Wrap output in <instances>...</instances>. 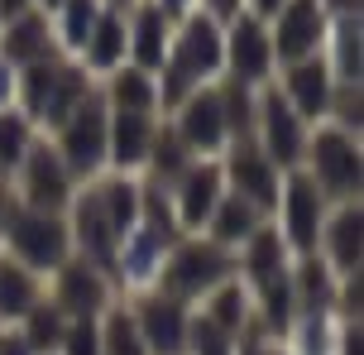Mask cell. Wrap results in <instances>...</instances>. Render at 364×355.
Returning a JSON list of instances; mask_svg holds the SVG:
<instances>
[{
  "mask_svg": "<svg viewBox=\"0 0 364 355\" xmlns=\"http://www.w3.org/2000/svg\"><path fill=\"white\" fill-rule=\"evenodd\" d=\"M154 130H159V115L154 111H110V120H106V169L110 173H144Z\"/></svg>",
  "mask_w": 364,
  "mask_h": 355,
  "instance_id": "obj_18",
  "label": "cell"
},
{
  "mask_svg": "<svg viewBox=\"0 0 364 355\" xmlns=\"http://www.w3.org/2000/svg\"><path fill=\"white\" fill-rule=\"evenodd\" d=\"M34 139H38V125L19 111V106H5V111H0V173H5V178L19 169V159L29 154Z\"/></svg>",
  "mask_w": 364,
  "mask_h": 355,
  "instance_id": "obj_35",
  "label": "cell"
},
{
  "mask_svg": "<svg viewBox=\"0 0 364 355\" xmlns=\"http://www.w3.org/2000/svg\"><path fill=\"white\" fill-rule=\"evenodd\" d=\"M326 24L331 10L321 0H283L269 15V43H273V63H297V58L321 53L326 43Z\"/></svg>",
  "mask_w": 364,
  "mask_h": 355,
  "instance_id": "obj_9",
  "label": "cell"
},
{
  "mask_svg": "<svg viewBox=\"0 0 364 355\" xmlns=\"http://www.w3.org/2000/svg\"><path fill=\"white\" fill-rule=\"evenodd\" d=\"M106 120H110L106 96H101V87H91V92L73 106V115H68L63 125L48 130L53 149L63 154V164L73 169L77 183H87V178H96V173H106Z\"/></svg>",
  "mask_w": 364,
  "mask_h": 355,
  "instance_id": "obj_4",
  "label": "cell"
},
{
  "mask_svg": "<svg viewBox=\"0 0 364 355\" xmlns=\"http://www.w3.org/2000/svg\"><path fill=\"white\" fill-rule=\"evenodd\" d=\"M259 355H288V351H283V341H264V351H259Z\"/></svg>",
  "mask_w": 364,
  "mask_h": 355,
  "instance_id": "obj_46",
  "label": "cell"
},
{
  "mask_svg": "<svg viewBox=\"0 0 364 355\" xmlns=\"http://www.w3.org/2000/svg\"><path fill=\"white\" fill-rule=\"evenodd\" d=\"M43 293L63 317H101L110 302L120 298L115 293V279H110L101 264L82 260V255H68L53 274L43 279Z\"/></svg>",
  "mask_w": 364,
  "mask_h": 355,
  "instance_id": "obj_7",
  "label": "cell"
},
{
  "mask_svg": "<svg viewBox=\"0 0 364 355\" xmlns=\"http://www.w3.org/2000/svg\"><path fill=\"white\" fill-rule=\"evenodd\" d=\"M278 63H273V43H269V19L235 10L225 19V77H240L250 87L273 82Z\"/></svg>",
  "mask_w": 364,
  "mask_h": 355,
  "instance_id": "obj_14",
  "label": "cell"
},
{
  "mask_svg": "<svg viewBox=\"0 0 364 355\" xmlns=\"http://www.w3.org/2000/svg\"><path fill=\"white\" fill-rule=\"evenodd\" d=\"M91 87H96V77H91L77 58H63V68H58V77H53V92H48L43 111H38V134H48L53 125H63V120L73 115V106L91 92Z\"/></svg>",
  "mask_w": 364,
  "mask_h": 355,
  "instance_id": "obj_28",
  "label": "cell"
},
{
  "mask_svg": "<svg viewBox=\"0 0 364 355\" xmlns=\"http://www.w3.org/2000/svg\"><path fill=\"white\" fill-rule=\"evenodd\" d=\"M125 58H129V5L106 0L101 15H96V24H91L87 43H82V53H77V63H82L91 77H106V73H115Z\"/></svg>",
  "mask_w": 364,
  "mask_h": 355,
  "instance_id": "obj_19",
  "label": "cell"
},
{
  "mask_svg": "<svg viewBox=\"0 0 364 355\" xmlns=\"http://www.w3.org/2000/svg\"><path fill=\"white\" fill-rule=\"evenodd\" d=\"M220 178H225L230 192H240V197L255 202L264 216H273L278 187H283V169L259 149L255 139H230V144L220 149Z\"/></svg>",
  "mask_w": 364,
  "mask_h": 355,
  "instance_id": "obj_10",
  "label": "cell"
},
{
  "mask_svg": "<svg viewBox=\"0 0 364 355\" xmlns=\"http://www.w3.org/2000/svg\"><path fill=\"white\" fill-rule=\"evenodd\" d=\"M336 355H364V317H341V327H336Z\"/></svg>",
  "mask_w": 364,
  "mask_h": 355,
  "instance_id": "obj_39",
  "label": "cell"
},
{
  "mask_svg": "<svg viewBox=\"0 0 364 355\" xmlns=\"http://www.w3.org/2000/svg\"><path fill=\"white\" fill-rule=\"evenodd\" d=\"M326 120L341 125V130H350V134L364 130V82H336L331 106H326Z\"/></svg>",
  "mask_w": 364,
  "mask_h": 355,
  "instance_id": "obj_36",
  "label": "cell"
},
{
  "mask_svg": "<svg viewBox=\"0 0 364 355\" xmlns=\"http://www.w3.org/2000/svg\"><path fill=\"white\" fill-rule=\"evenodd\" d=\"M101 5H106V0H58L53 10H48L53 38H58V48H63L68 58L82 53V43H87L91 24H96V15H101Z\"/></svg>",
  "mask_w": 364,
  "mask_h": 355,
  "instance_id": "obj_30",
  "label": "cell"
},
{
  "mask_svg": "<svg viewBox=\"0 0 364 355\" xmlns=\"http://www.w3.org/2000/svg\"><path fill=\"white\" fill-rule=\"evenodd\" d=\"M125 302L134 312V327H139L149 355H187V327H192V307L187 302L168 298L159 288L129 293Z\"/></svg>",
  "mask_w": 364,
  "mask_h": 355,
  "instance_id": "obj_12",
  "label": "cell"
},
{
  "mask_svg": "<svg viewBox=\"0 0 364 355\" xmlns=\"http://www.w3.org/2000/svg\"><path fill=\"white\" fill-rule=\"evenodd\" d=\"M96 87H101L110 111H154L159 115V77L149 73V68L120 63L115 73L96 77Z\"/></svg>",
  "mask_w": 364,
  "mask_h": 355,
  "instance_id": "obj_24",
  "label": "cell"
},
{
  "mask_svg": "<svg viewBox=\"0 0 364 355\" xmlns=\"http://www.w3.org/2000/svg\"><path fill=\"white\" fill-rule=\"evenodd\" d=\"M216 96H220V115H225V134H230V139H255V96H259V87L220 73Z\"/></svg>",
  "mask_w": 364,
  "mask_h": 355,
  "instance_id": "obj_31",
  "label": "cell"
},
{
  "mask_svg": "<svg viewBox=\"0 0 364 355\" xmlns=\"http://www.w3.org/2000/svg\"><path fill=\"white\" fill-rule=\"evenodd\" d=\"M34 5H38V10H53V5H58V0H34Z\"/></svg>",
  "mask_w": 364,
  "mask_h": 355,
  "instance_id": "obj_47",
  "label": "cell"
},
{
  "mask_svg": "<svg viewBox=\"0 0 364 355\" xmlns=\"http://www.w3.org/2000/svg\"><path fill=\"white\" fill-rule=\"evenodd\" d=\"M58 53H63V48H58V38H53V19H48V10L29 5L24 15H15V19L0 24V58H5V63L29 68V63H38V58H58Z\"/></svg>",
  "mask_w": 364,
  "mask_h": 355,
  "instance_id": "obj_20",
  "label": "cell"
},
{
  "mask_svg": "<svg viewBox=\"0 0 364 355\" xmlns=\"http://www.w3.org/2000/svg\"><path fill=\"white\" fill-rule=\"evenodd\" d=\"M173 43V15H168L159 0H129V58L134 68L159 73Z\"/></svg>",
  "mask_w": 364,
  "mask_h": 355,
  "instance_id": "obj_21",
  "label": "cell"
},
{
  "mask_svg": "<svg viewBox=\"0 0 364 355\" xmlns=\"http://www.w3.org/2000/svg\"><path fill=\"white\" fill-rule=\"evenodd\" d=\"M29 5H34V0H0V24H5V19H15V15H24Z\"/></svg>",
  "mask_w": 364,
  "mask_h": 355,
  "instance_id": "obj_43",
  "label": "cell"
},
{
  "mask_svg": "<svg viewBox=\"0 0 364 355\" xmlns=\"http://www.w3.org/2000/svg\"><path fill=\"white\" fill-rule=\"evenodd\" d=\"M288 283H292V302L297 312H336V283L341 274H331V264L321 255H302L288 264Z\"/></svg>",
  "mask_w": 364,
  "mask_h": 355,
  "instance_id": "obj_25",
  "label": "cell"
},
{
  "mask_svg": "<svg viewBox=\"0 0 364 355\" xmlns=\"http://www.w3.org/2000/svg\"><path fill=\"white\" fill-rule=\"evenodd\" d=\"M115 5H129V0H115Z\"/></svg>",
  "mask_w": 364,
  "mask_h": 355,
  "instance_id": "obj_48",
  "label": "cell"
},
{
  "mask_svg": "<svg viewBox=\"0 0 364 355\" xmlns=\"http://www.w3.org/2000/svg\"><path fill=\"white\" fill-rule=\"evenodd\" d=\"M0 355H34V351L19 337V327H0Z\"/></svg>",
  "mask_w": 364,
  "mask_h": 355,
  "instance_id": "obj_41",
  "label": "cell"
},
{
  "mask_svg": "<svg viewBox=\"0 0 364 355\" xmlns=\"http://www.w3.org/2000/svg\"><path fill=\"white\" fill-rule=\"evenodd\" d=\"M307 130H311V125L288 106V96L278 92V82H264V87H259V96H255V144L269 154L283 173L302 164Z\"/></svg>",
  "mask_w": 364,
  "mask_h": 355,
  "instance_id": "obj_8",
  "label": "cell"
},
{
  "mask_svg": "<svg viewBox=\"0 0 364 355\" xmlns=\"http://www.w3.org/2000/svg\"><path fill=\"white\" fill-rule=\"evenodd\" d=\"M336 327H341L336 312H297L278 341L288 355H336Z\"/></svg>",
  "mask_w": 364,
  "mask_h": 355,
  "instance_id": "obj_29",
  "label": "cell"
},
{
  "mask_svg": "<svg viewBox=\"0 0 364 355\" xmlns=\"http://www.w3.org/2000/svg\"><path fill=\"white\" fill-rule=\"evenodd\" d=\"M159 5H164L168 15L178 19V15H182V10H192V5H197V0H159Z\"/></svg>",
  "mask_w": 364,
  "mask_h": 355,
  "instance_id": "obj_45",
  "label": "cell"
},
{
  "mask_svg": "<svg viewBox=\"0 0 364 355\" xmlns=\"http://www.w3.org/2000/svg\"><path fill=\"white\" fill-rule=\"evenodd\" d=\"M187 355H235V337L220 332L216 322H206L201 312H192V327H187Z\"/></svg>",
  "mask_w": 364,
  "mask_h": 355,
  "instance_id": "obj_37",
  "label": "cell"
},
{
  "mask_svg": "<svg viewBox=\"0 0 364 355\" xmlns=\"http://www.w3.org/2000/svg\"><path fill=\"white\" fill-rule=\"evenodd\" d=\"M326 192L307 178V169H288L283 173V187H278V206H273L269 221L278 226V235L288 245L292 260L302 255H316V240H321V221H326Z\"/></svg>",
  "mask_w": 364,
  "mask_h": 355,
  "instance_id": "obj_5",
  "label": "cell"
},
{
  "mask_svg": "<svg viewBox=\"0 0 364 355\" xmlns=\"http://www.w3.org/2000/svg\"><path fill=\"white\" fill-rule=\"evenodd\" d=\"M316 255L331 264V274H355L364 264V202L360 197H346V202L326 206Z\"/></svg>",
  "mask_w": 364,
  "mask_h": 355,
  "instance_id": "obj_15",
  "label": "cell"
},
{
  "mask_svg": "<svg viewBox=\"0 0 364 355\" xmlns=\"http://www.w3.org/2000/svg\"><path fill=\"white\" fill-rule=\"evenodd\" d=\"M15 82H19V68L0 58V111H5V106H15Z\"/></svg>",
  "mask_w": 364,
  "mask_h": 355,
  "instance_id": "obj_40",
  "label": "cell"
},
{
  "mask_svg": "<svg viewBox=\"0 0 364 355\" xmlns=\"http://www.w3.org/2000/svg\"><path fill=\"white\" fill-rule=\"evenodd\" d=\"M278 5H283V0H245V10H250V15H259V19H269Z\"/></svg>",
  "mask_w": 364,
  "mask_h": 355,
  "instance_id": "obj_44",
  "label": "cell"
},
{
  "mask_svg": "<svg viewBox=\"0 0 364 355\" xmlns=\"http://www.w3.org/2000/svg\"><path fill=\"white\" fill-rule=\"evenodd\" d=\"M164 120L178 130V139L197 154V159H220V149L230 144V134H225V115H220L216 82L192 87V92L178 101V111H168Z\"/></svg>",
  "mask_w": 364,
  "mask_h": 355,
  "instance_id": "obj_11",
  "label": "cell"
},
{
  "mask_svg": "<svg viewBox=\"0 0 364 355\" xmlns=\"http://www.w3.org/2000/svg\"><path fill=\"white\" fill-rule=\"evenodd\" d=\"M201 10H211L216 19H230L235 10H245V0H197Z\"/></svg>",
  "mask_w": 364,
  "mask_h": 355,
  "instance_id": "obj_42",
  "label": "cell"
},
{
  "mask_svg": "<svg viewBox=\"0 0 364 355\" xmlns=\"http://www.w3.org/2000/svg\"><path fill=\"white\" fill-rule=\"evenodd\" d=\"M321 58L336 82H364V15L360 10H341L326 24V43Z\"/></svg>",
  "mask_w": 364,
  "mask_h": 355,
  "instance_id": "obj_22",
  "label": "cell"
},
{
  "mask_svg": "<svg viewBox=\"0 0 364 355\" xmlns=\"http://www.w3.org/2000/svg\"><path fill=\"white\" fill-rule=\"evenodd\" d=\"M15 327H19V337L29 341V351H34V355H53L58 341H63V332H68V317H63L53 302H48V293H43V298L15 322Z\"/></svg>",
  "mask_w": 364,
  "mask_h": 355,
  "instance_id": "obj_33",
  "label": "cell"
},
{
  "mask_svg": "<svg viewBox=\"0 0 364 355\" xmlns=\"http://www.w3.org/2000/svg\"><path fill=\"white\" fill-rule=\"evenodd\" d=\"M264 221H269V216H264L255 202H245L240 192H230V187H225V192H220V202L211 206L206 226H201V235H211L216 245H225V250L235 255V250L250 240V235H255Z\"/></svg>",
  "mask_w": 364,
  "mask_h": 355,
  "instance_id": "obj_23",
  "label": "cell"
},
{
  "mask_svg": "<svg viewBox=\"0 0 364 355\" xmlns=\"http://www.w3.org/2000/svg\"><path fill=\"white\" fill-rule=\"evenodd\" d=\"M307 178L321 192L326 202H346V197H360L364 192V149H360V134L341 130L331 120H316L307 130V149H302V164Z\"/></svg>",
  "mask_w": 364,
  "mask_h": 355,
  "instance_id": "obj_3",
  "label": "cell"
},
{
  "mask_svg": "<svg viewBox=\"0 0 364 355\" xmlns=\"http://www.w3.org/2000/svg\"><path fill=\"white\" fill-rule=\"evenodd\" d=\"M197 312L206 322H216L220 332H230V337H240L250 322H255V293H250V283L240 279V274H230V279H220L206 298L197 302Z\"/></svg>",
  "mask_w": 364,
  "mask_h": 355,
  "instance_id": "obj_26",
  "label": "cell"
},
{
  "mask_svg": "<svg viewBox=\"0 0 364 355\" xmlns=\"http://www.w3.org/2000/svg\"><path fill=\"white\" fill-rule=\"evenodd\" d=\"M63 221H68V235H73V255H82V260L101 264V269H115V250H120V235H115V226H110V216L101 211V197H96V187L77 183L73 202H68V211H63ZM120 293V288H115Z\"/></svg>",
  "mask_w": 364,
  "mask_h": 355,
  "instance_id": "obj_13",
  "label": "cell"
},
{
  "mask_svg": "<svg viewBox=\"0 0 364 355\" xmlns=\"http://www.w3.org/2000/svg\"><path fill=\"white\" fill-rule=\"evenodd\" d=\"M10 183H15V197L24 206H38V211H68L77 192V178L73 169L63 164V154L53 149V139L48 134H38L29 154L19 159V169L10 173Z\"/></svg>",
  "mask_w": 364,
  "mask_h": 355,
  "instance_id": "obj_6",
  "label": "cell"
},
{
  "mask_svg": "<svg viewBox=\"0 0 364 355\" xmlns=\"http://www.w3.org/2000/svg\"><path fill=\"white\" fill-rule=\"evenodd\" d=\"M38 298H43V279L29 264H19L15 255L0 250V327H15Z\"/></svg>",
  "mask_w": 364,
  "mask_h": 355,
  "instance_id": "obj_27",
  "label": "cell"
},
{
  "mask_svg": "<svg viewBox=\"0 0 364 355\" xmlns=\"http://www.w3.org/2000/svg\"><path fill=\"white\" fill-rule=\"evenodd\" d=\"M192 159H197V154L187 149V144L178 139V130L159 115V130H154V144H149V159H144V178H154V183L168 187L187 164H192Z\"/></svg>",
  "mask_w": 364,
  "mask_h": 355,
  "instance_id": "obj_32",
  "label": "cell"
},
{
  "mask_svg": "<svg viewBox=\"0 0 364 355\" xmlns=\"http://www.w3.org/2000/svg\"><path fill=\"white\" fill-rule=\"evenodd\" d=\"M225 192V178H220V159H192L187 169L168 183V197H173V211H178L182 231H201L211 206L220 202Z\"/></svg>",
  "mask_w": 364,
  "mask_h": 355,
  "instance_id": "obj_17",
  "label": "cell"
},
{
  "mask_svg": "<svg viewBox=\"0 0 364 355\" xmlns=\"http://www.w3.org/2000/svg\"><path fill=\"white\" fill-rule=\"evenodd\" d=\"M53 355H101V317H68Z\"/></svg>",
  "mask_w": 364,
  "mask_h": 355,
  "instance_id": "obj_38",
  "label": "cell"
},
{
  "mask_svg": "<svg viewBox=\"0 0 364 355\" xmlns=\"http://www.w3.org/2000/svg\"><path fill=\"white\" fill-rule=\"evenodd\" d=\"M273 82H278V92L288 96V106L307 125H316V120H326V106H331V92H336V77H331L326 58L311 53V58H297V63H283L278 73H273Z\"/></svg>",
  "mask_w": 364,
  "mask_h": 355,
  "instance_id": "obj_16",
  "label": "cell"
},
{
  "mask_svg": "<svg viewBox=\"0 0 364 355\" xmlns=\"http://www.w3.org/2000/svg\"><path fill=\"white\" fill-rule=\"evenodd\" d=\"M230 274H235V255H230L225 245H216L211 235L187 231V235H178L173 250L164 255L154 288L168 293V298H178V302H187V307H197V302L206 298L220 279H230Z\"/></svg>",
  "mask_w": 364,
  "mask_h": 355,
  "instance_id": "obj_1",
  "label": "cell"
},
{
  "mask_svg": "<svg viewBox=\"0 0 364 355\" xmlns=\"http://www.w3.org/2000/svg\"><path fill=\"white\" fill-rule=\"evenodd\" d=\"M0 250L15 255L19 264H29L38 279H48L73 255V235H68L63 211H38V206H24L15 197L10 211L0 216Z\"/></svg>",
  "mask_w": 364,
  "mask_h": 355,
  "instance_id": "obj_2",
  "label": "cell"
},
{
  "mask_svg": "<svg viewBox=\"0 0 364 355\" xmlns=\"http://www.w3.org/2000/svg\"><path fill=\"white\" fill-rule=\"evenodd\" d=\"M101 355H149L125 298H115L106 312H101Z\"/></svg>",
  "mask_w": 364,
  "mask_h": 355,
  "instance_id": "obj_34",
  "label": "cell"
}]
</instances>
